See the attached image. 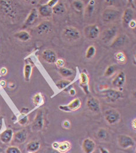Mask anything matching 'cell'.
<instances>
[{
    "label": "cell",
    "mask_w": 136,
    "mask_h": 153,
    "mask_svg": "<svg viewBox=\"0 0 136 153\" xmlns=\"http://www.w3.org/2000/svg\"><path fill=\"white\" fill-rule=\"evenodd\" d=\"M0 10L10 18H13L16 15V8L13 1H0Z\"/></svg>",
    "instance_id": "obj_1"
},
{
    "label": "cell",
    "mask_w": 136,
    "mask_h": 153,
    "mask_svg": "<svg viewBox=\"0 0 136 153\" xmlns=\"http://www.w3.org/2000/svg\"><path fill=\"white\" fill-rule=\"evenodd\" d=\"M120 15V11L116 8L109 7L105 9L102 14V19L105 23H110L116 20Z\"/></svg>",
    "instance_id": "obj_2"
},
{
    "label": "cell",
    "mask_w": 136,
    "mask_h": 153,
    "mask_svg": "<svg viewBox=\"0 0 136 153\" xmlns=\"http://www.w3.org/2000/svg\"><path fill=\"white\" fill-rule=\"evenodd\" d=\"M118 27L116 26H113L104 30L100 34V39L105 43H109L117 36Z\"/></svg>",
    "instance_id": "obj_3"
},
{
    "label": "cell",
    "mask_w": 136,
    "mask_h": 153,
    "mask_svg": "<svg viewBox=\"0 0 136 153\" xmlns=\"http://www.w3.org/2000/svg\"><path fill=\"white\" fill-rule=\"evenodd\" d=\"M104 117L106 121L110 125H114L120 119V112L115 109H107L104 113Z\"/></svg>",
    "instance_id": "obj_4"
},
{
    "label": "cell",
    "mask_w": 136,
    "mask_h": 153,
    "mask_svg": "<svg viewBox=\"0 0 136 153\" xmlns=\"http://www.w3.org/2000/svg\"><path fill=\"white\" fill-rule=\"evenodd\" d=\"M44 126V114L42 110H39L32 122L31 129L34 132L40 131Z\"/></svg>",
    "instance_id": "obj_5"
},
{
    "label": "cell",
    "mask_w": 136,
    "mask_h": 153,
    "mask_svg": "<svg viewBox=\"0 0 136 153\" xmlns=\"http://www.w3.org/2000/svg\"><path fill=\"white\" fill-rule=\"evenodd\" d=\"M63 36L67 40L71 41L77 40L80 38L81 34L78 29L74 26L66 27L62 32Z\"/></svg>",
    "instance_id": "obj_6"
},
{
    "label": "cell",
    "mask_w": 136,
    "mask_h": 153,
    "mask_svg": "<svg viewBox=\"0 0 136 153\" xmlns=\"http://www.w3.org/2000/svg\"><path fill=\"white\" fill-rule=\"evenodd\" d=\"M103 95L107 101L114 102L123 98V94L120 91L114 89H106L103 91Z\"/></svg>",
    "instance_id": "obj_7"
},
{
    "label": "cell",
    "mask_w": 136,
    "mask_h": 153,
    "mask_svg": "<svg viewBox=\"0 0 136 153\" xmlns=\"http://www.w3.org/2000/svg\"><path fill=\"white\" fill-rule=\"evenodd\" d=\"M84 33L88 39L94 40L98 38L100 35V29L97 25H90L85 27L84 29Z\"/></svg>",
    "instance_id": "obj_8"
},
{
    "label": "cell",
    "mask_w": 136,
    "mask_h": 153,
    "mask_svg": "<svg viewBox=\"0 0 136 153\" xmlns=\"http://www.w3.org/2000/svg\"><path fill=\"white\" fill-rule=\"evenodd\" d=\"M118 144L123 149H128L135 146L134 139L130 136L126 134H120L118 137Z\"/></svg>",
    "instance_id": "obj_9"
},
{
    "label": "cell",
    "mask_w": 136,
    "mask_h": 153,
    "mask_svg": "<svg viewBox=\"0 0 136 153\" xmlns=\"http://www.w3.org/2000/svg\"><path fill=\"white\" fill-rule=\"evenodd\" d=\"M81 106V101L80 98H75L70 102L68 105H60L59 109L65 112H71L77 111Z\"/></svg>",
    "instance_id": "obj_10"
},
{
    "label": "cell",
    "mask_w": 136,
    "mask_h": 153,
    "mask_svg": "<svg viewBox=\"0 0 136 153\" xmlns=\"http://www.w3.org/2000/svg\"><path fill=\"white\" fill-rule=\"evenodd\" d=\"M53 29V26L49 21H43L40 23L35 28V31L38 35L48 34Z\"/></svg>",
    "instance_id": "obj_11"
},
{
    "label": "cell",
    "mask_w": 136,
    "mask_h": 153,
    "mask_svg": "<svg viewBox=\"0 0 136 153\" xmlns=\"http://www.w3.org/2000/svg\"><path fill=\"white\" fill-rule=\"evenodd\" d=\"M87 106L91 111L94 113H98L100 111V105L99 100L94 97L91 96L88 98Z\"/></svg>",
    "instance_id": "obj_12"
},
{
    "label": "cell",
    "mask_w": 136,
    "mask_h": 153,
    "mask_svg": "<svg viewBox=\"0 0 136 153\" xmlns=\"http://www.w3.org/2000/svg\"><path fill=\"white\" fill-rule=\"evenodd\" d=\"M53 148L59 153H66L70 150L71 148V144L68 141H64L62 143L55 142L53 143Z\"/></svg>",
    "instance_id": "obj_13"
},
{
    "label": "cell",
    "mask_w": 136,
    "mask_h": 153,
    "mask_svg": "<svg viewBox=\"0 0 136 153\" xmlns=\"http://www.w3.org/2000/svg\"><path fill=\"white\" fill-rule=\"evenodd\" d=\"M43 60L50 64L55 63L57 60V56L54 51L50 49L43 51L42 53Z\"/></svg>",
    "instance_id": "obj_14"
},
{
    "label": "cell",
    "mask_w": 136,
    "mask_h": 153,
    "mask_svg": "<svg viewBox=\"0 0 136 153\" xmlns=\"http://www.w3.org/2000/svg\"><path fill=\"white\" fill-rule=\"evenodd\" d=\"M82 149L85 153H93L96 149V143L91 139L87 138L82 141Z\"/></svg>",
    "instance_id": "obj_15"
},
{
    "label": "cell",
    "mask_w": 136,
    "mask_h": 153,
    "mask_svg": "<svg viewBox=\"0 0 136 153\" xmlns=\"http://www.w3.org/2000/svg\"><path fill=\"white\" fill-rule=\"evenodd\" d=\"M126 80V74L123 71H120L112 81V85L119 88H122Z\"/></svg>",
    "instance_id": "obj_16"
},
{
    "label": "cell",
    "mask_w": 136,
    "mask_h": 153,
    "mask_svg": "<svg viewBox=\"0 0 136 153\" xmlns=\"http://www.w3.org/2000/svg\"><path fill=\"white\" fill-rule=\"evenodd\" d=\"M27 138V133L25 129L21 130L15 134H13V141L19 144L24 143Z\"/></svg>",
    "instance_id": "obj_17"
},
{
    "label": "cell",
    "mask_w": 136,
    "mask_h": 153,
    "mask_svg": "<svg viewBox=\"0 0 136 153\" xmlns=\"http://www.w3.org/2000/svg\"><path fill=\"white\" fill-rule=\"evenodd\" d=\"M38 16H39V13L37 9L35 8L32 9L25 20L24 26L25 27H27L30 26L32 25L37 19Z\"/></svg>",
    "instance_id": "obj_18"
},
{
    "label": "cell",
    "mask_w": 136,
    "mask_h": 153,
    "mask_svg": "<svg viewBox=\"0 0 136 153\" xmlns=\"http://www.w3.org/2000/svg\"><path fill=\"white\" fill-rule=\"evenodd\" d=\"M80 85L86 94L88 95L90 93L89 86V77L85 73H81L80 74Z\"/></svg>",
    "instance_id": "obj_19"
},
{
    "label": "cell",
    "mask_w": 136,
    "mask_h": 153,
    "mask_svg": "<svg viewBox=\"0 0 136 153\" xmlns=\"http://www.w3.org/2000/svg\"><path fill=\"white\" fill-rule=\"evenodd\" d=\"M128 38L124 34H120L117 35V36L114 39L111 43L112 48H120L122 47L127 42Z\"/></svg>",
    "instance_id": "obj_20"
},
{
    "label": "cell",
    "mask_w": 136,
    "mask_h": 153,
    "mask_svg": "<svg viewBox=\"0 0 136 153\" xmlns=\"http://www.w3.org/2000/svg\"><path fill=\"white\" fill-rule=\"evenodd\" d=\"M13 132L11 128H7L0 134V140L4 144H9L13 139Z\"/></svg>",
    "instance_id": "obj_21"
},
{
    "label": "cell",
    "mask_w": 136,
    "mask_h": 153,
    "mask_svg": "<svg viewBox=\"0 0 136 153\" xmlns=\"http://www.w3.org/2000/svg\"><path fill=\"white\" fill-rule=\"evenodd\" d=\"M135 12L132 8H129L125 10L123 14L122 21L124 24L129 25V24L134 20Z\"/></svg>",
    "instance_id": "obj_22"
},
{
    "label": "cell",
    "mask_w": 136,
    "mask_h": 153,
    "mask_svg": "<svg viewBox=\"0 0 136 153\" xmlns=\"http://www.w3.org/2000/svg\"><path fill=\"white\" fill-rule=\"evenodd\" d=\"M37 11L40 15L45 18L50 17L53 14L52 8L47 4L41 5Z\"/></svg>",
    "instance_id": "obj_23"
},
{
    "label": "cell",
    "mask_w": 136,
    "mask_h": 153,
    "mask_svg": "<svg viewBox=\"0 0 136 153\" xmlns=\"http://www.w3.org/2000/svg\"><path fill=\"white\" fill-rule=\"evenodd\" d=\"M52 11L53 13L57 15H60L65 13L66 9L64 3L62 1H58L52 7Z\"/></svg>",
    "instance_id": "obj_24"
},
{
    "label": "cell",
    "mask_w": 136,
    "mask_h": 153,
    "mask_svg": "<svg viewBox=\"0 0 136 153\" xmlns=\"http://www.w3.org/2000/svg\"><path fill=\"white\" fill-rule=\"evenodd\" d=\"M40 147V143L38 141H31L26 146V150L29 153H35Z\"/></svg>",
    "instance_id": "obj_25"
},
{
    "label": "cell",
    "mask_w": 136,
    "mask_h": 153,
    "mask_svg": "<svg viewBox=\"0 0 136 153\" xmlns=\"http://www.w3.org/2000/svg\"><path fill=\"white\" fill-rule=\"evenodd\" d=\"M14 36L16 38L22 42H27L31 38V35L30 33L25 30L16 32Z\"/></svg>",
    "instance_id": "obj_26"
},
{
    "label": "cell",
    "mask_w": 136,
    "mask_h": 153,
    "mask_svg": "<svg viewBox=\"0 0 136 153\" xmlns=\"http://www.w3.org/2000/svg\"><path fill=\"white\" fill-rule=\"evenodd\" d=\"M32 101L36 106H40L42 105L44 103V99L41 93L36 94L32 98Z\"/></svg>",
    "instance_id": "obj_27"
},
{
    "label": "cell",
    "mask_w": 136,
    "mask_h": 153,
    "mask_svg": "<svg viewBox=\"0 0 136 153\" xmlns=\"http://www.w3.org/2000/svg\"><path fill=\"white\" fill-rule=\"evenodd\" d=\"M32 72V67L30 64H26L24 67V78L25 81H29Z\"/></svg>",
    "instance_id": "obj_28"
},
{
    "label": "cell",
    "mask_w": 136,
    "mask_h": 153,
    "mask_svg": "<svg viewBox=\"0 0 136 153\" xmlns=\"http://www.w3.org/2000/svg\"><path fill=\"white\" fill-rule=\"evenodd\" d=\"M59 72L62 76L65 78H68V77L73 76V71L71 69L67 68L65 67L59 68Z\"/></svg>",
    "instance_id": "obj_29"
},
{
    "label": "cell",
    "mask_w": 136,
    "mask_h": 153,
    "mask_svg": "<svg viewBox=\"0 0 136 153\" xmlns=\"http://www.w3.org/2000/svg\"><path fill=\"white\" fill-rule=\"evenodd\" d=\"M71 84V81L67 79H62L56 83V86L59 89H65Z\"/></svg>",
    "instance_id": "obj_30"
},
{
    "label": "cell",
    "mask_w": 136,
    "mask_h": 153,
    "mask_svg": "<svg viewBox=\"0 0 136 153\" xmlns=\"http://www.w3.org/2000/svg\"><path fill=\"white\" fill-rule=\"evenodd\" d=\"M96 54V48L94 46H90L88 47L86 51L85 56L88 59H92Z\"/></svg>",
    "instance_id": "obj_31"
},
{
    "label": "cell",
    "mask_w": 136,
    "mask_h": 153,
    "mask_svg": "<svg viewBox=\"0 0 136 153\" xmlns=\"http://www.w3.org/2000/svg\"><path fill=\"white\" fill-rule=\"evenodd\" d=\"M116 66L115 65H111L109 67H108V68L106 69L105 70V76H113L116 71Z\"/></svg>",
    "instance_id": "obj_32"
},
{
    "label": "cell",
    "mask_w": 136,
    "mask_h": 153,
    "mask_svg": "<svg viewBox=\"0 0 136 153\" xmlns=\"http://www.w3.org/2000/svg\"><path fill=\"white\" fill-rule=\"evenodd\" d=\"M73 5L78 11H81L84 8V4L81 1H74L73 2Z\"/></svg>",
    "instance_id": "obj_33"
},
{
    "label": "cell",
    "mask_w": 136,
    "mask_h": 153,
    "mask_svg": "<svg viewBox=\"0 0 136 153\" xmlns=\"http://www.w3.org/2000/svg\"><path fill=\"white\" fill-rule=\"evenodd\" d=\"M108 132L106 131V129L105 128H100L99 129L98 133H97V136L98 137L99 139L101 140H105L106 139L107 136H108Z\"/></svg>",
    "instance_id": "obj_34"
},
{
    "label": "cell",
    "mask_w": 136,
    "mask_h": 153,
    "mask_svg": "<svg viewBox=\"0 0 136 153\" xmlns=\"http://www.w3.org/2000/svg\"><path fill=\"white\" fill-rule=\"evenodd\" d=\"M95 1L94 0L90 1L89 2V4L87 7V12L88 14L91 15L95 10Z\"/></svg>",
    "instance_id": "obj_35"
},
{
    "label": "cell",
    "mask_w": 136,
    "mask_h": 153,
    "mask_svg": "<svg viewBox=\"0 0 136 153\" xmlns=\"http://www.w3.org/2000/svg\"><path fill=\"white\" fill-rule=\"evenodd\" d=\"M28 120H29V118L27 115L21 114L19 117L18 123L21 126H25L28 122Z\"/></svg>",
    "instance_id": "obj_36"
},
{
    "label": "cell",
    "mask_w": 136,
    "mask_h": 153,
    "mask_svg": "<svg viewBox=\"0 0 136 153\" xmlns=\"http://www.w3.org/2000/svg\"><path fill=\"white\" fill-rule=\"evenodd\" d=\"M5 153H22V152L16 146H10L7 149Z\"/></svg>",
    "instance_id": "obj_37"
},
{
    "label": "cell",
    "mask_w": 136,
    "mask_h": 153,
    "mask_svg": "<svg viewBox=\"0 0 136 153\" xmlns=\"http://www.w3.org/2000/svg\"><path fill=\"white\" fill-rule=\"evenodd\" d=\"M116 57L117 60H118V62L120 63H124L126 61V56L124 55V53L122 52L117 53L116 55Z\"/></svg>",
    "instance_id": "obj_38"
},
{
    "label": "cell",
    "mask_w": 136,
    "mask_h": 153,
    "mask_svg": "<svg viewBox=\"0 0 136 153\" xmlns=\"http://www.w3.org/2000/svg\"><path fill=\"white\" fill-rule=\"evenodd\" d=\"M62 126L65 128H69L71 126V123L69 120H64L62 123Z\"/></svg>",
    "instance_id": "obj_39"
},
{
    "label": "cell",
    "mask_w": 136,
    "mask_h": 153,
    "mask_svg": "<svg viewBox=\"0 0 136 153\" xmlns=\"http://www.w3.org/2000/svg\"><path fill=\"white\" fill-rule=\"evenodd\" d=\"M56 64H57V65L58 66H59V68L63 67V65H64V60H62V59H57V60H56Z\"/></svg>",
    "instance_id": "obj_40"
},
{
    "label": "cell",
    "mask_w": 136,
    "mask_h": 153,
    "mask_svg": "<svg viewBox=\"0 0 136 153\" xmlns=\"http://www.w3.org/2000/svg\"><path fill=\"white\" fill-rule=\"evenodd\" d=\"M29 108H26V107H24V108H22V109H21V114H23V115H26L28 112H29Z\"/></svg>",
    "instance_id": "obj_41"
},
{
    "label": "cell",
    "mask_w": 136,
    "mask_h": 153,
    "mask_svg": "<svg viewBox=\"0 0 136 153\" xmlns=\"http://www.w3.org/2000/svg\"><path fill=\"white\" fill-rule=\"evenodd\" d=\"M57 1H53V0H51V1H49V2H48V3L47 4L48 5H49L50 7H53L57 2Z\"/></svg>",
    "instance_id": "obj_42"
},
{
    "label": "cell",
    "mask_w": 136,
    "mask_h": 153,
    "mask_svg": "<svg viewBox=\"0 0 136 153\" xmlns=\"http://www.w3.org/2000/svg\"><path fill=\"white\" fill-rule=\"evenodd\" d=\"M100 153H110L106 149L102 147H100Z\"/></svg>",
    "instance_id": "obj_43"
},
{
    "label": "cell",
    "mask_w": 136,
    "mask_h": 153,
    "mask_svg": "<svg viewBox=\"0 0 136 153\" xmlns=\"http://www.w3.org/2000/svg\"><path fill=\"white\" fill-rule=\"evenodd\" d=\"M136 119H135L133 120H132V128H134L135 130H136Z\"/></svg>",
    "instance_id": "obj_44"
},
{
    "label": "cell",
    "mask_w": 136,
    "mask_h": 153,
    "mask_svg": "<svg viewBox=\"0 0 136 153\" xmlns=\"http://www.w3.org/2000/svg\"><path fill=\"white\" fill-rule=\"evenodd\" d=\"M70 94L71 95V96H74L76 94V91L73 88H71V89H70Z\"/></svg>",
    "instance_id": "obj_45"
},
{
    "label": "cell",
    "mask_w": 136,
    "mask_h": 153,
    "mask_svg": "<svg viewBox=\"0 0 136 153\" xmlns=\"http://www.w3.org/2000/svg\"><path fill=\"white\" fill-rule=\"evenodd\" d=\"M129 26L130 27H135L136 26V22H135V21L133 20V21H132L129 24Z\"/></svg>",
    "instance_id": "obj_46"
},
{
    "label": "cell",
    "mask_w": 136,
    "mask_h": 153,
    "mask_svg": "<svg viewBox=\"0 0 136 153\" xmlns=\"http://www.w3.org/2000/svg\"><path fill=\"white\" fill-rule=\"evenodd\" d=\"M3 126V117L0 116V130L2 128Z\"/></svg>",
    "instance_id": "obj_47"
}]
</instances>
